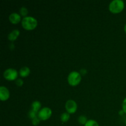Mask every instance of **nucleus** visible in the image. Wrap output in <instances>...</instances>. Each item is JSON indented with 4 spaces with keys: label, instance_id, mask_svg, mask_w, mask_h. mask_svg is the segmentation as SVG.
<instances>
[{
    "label": "nucleus",
    "instance_id": "nucleus-1",
    "mask_svg": "<svg viewBox=\"0 0 126 126\" xmlns=\"http://www.w3.org/2000/svg\"><path fill=\"white\" fill-rule=\"evenodd\" d=\"M22 25L27 30H33L38 25V21L34 17L27 16L22 20Z\"/></svg>",
    "mask_w": 126,
    "mask_h": 126
},
{
    "label": "nucleus",
    "instance_id": "nucleus-2",
    "mask_svg": "<svg viewBox=\"0 0 126 126\" xmlns=\"http://www.w3.org/2000/svg\"><path fill=\"white\" fill-rule=\"evenodd\" d=\"M124 6V2L123 0H113L110 4L109 10L112 13H119L123 11Z\"/></svg>",
    "mask_w": 126,
    "mask_h": 126
},
{
    "label": "nucleus",
    "instance_id": "nucleus-3",
    "mask_svg": "<svg viewBox=\"0 0 126 126\" xmlns=\"http://www.w3.org/2000/svg\"><path fill=\"white\" fill-rule=\"evenodd\" d=\"M81 81V75L78 71H71L68 76V82L72 86H76L80 83Z\"/></svg>",
    "mask_w": 126,
    "mask_h": 126
},
{
    "label": "nucleus",
    "instance_id": "nucleus-4",
    "mask_svg": "<svg viewBox=\"0 0 126 126\" xmlns=\"http://www.w3.org/2000/svg\"><path fill=\"white\" fill-rule=\"evenodd\" d=\"M3 76L8 81H14L18 77V72L14 68H7L4 71Z\"/></svg>",
    "mask_w": 126,
    "mask_h": 126
},
{
    "label": "nucleus",
    "instance_id": "nucleus-5",
    "mask_svg": "<svg viewBox=\"0 0 126 126\" xmlns=\"http://www.w3.org/2000/svg\"><path fill=\"white\" fill-rule=\"evenodd\" d=\"M51 109L49 107H44L41 108L38 113V117L41 121H46L50 118L52 115Z\"/></svg>",
    "mask_w": 126,
    "mask_h": 126
},
{
    "label": "nucleus",
    "instance_id": "nucleus-6",
    "mask_svg": "<svg viewBox=\"0 0 126 126\" xmlns=\"http://www.w3.org/2000/svg\"><path fill=\"white\" fill-rule=\"evenodd\" d=\"M65 108L69 114H73L77 110V103L73 100H68L65 103Z\"/></svg>",
    "mask_w": 126,
    "mask_h": 126
},
{
    "label": "nucleus",
    "instance_id": "nucleus-7",
    "mask_svg": "<svg viewBox=\"0 0 126 126\" xmlns=\"http://www.w3.org/2000/svg\"><path fill=\"white\" fill-rule=\"evenodd\" d=\"M10 97L9 91L5 86L0 87V99L1 101H6Z\"/></svg>",
    "mask_w": 126,
    "mask_h": 126
},
{
    "label": "nucleus",
    "instance_id": "nucleus-8",
    "mask_svg": "<svg viewBox=\"0 0 126 126\" xmlns=\"http://www.w3.org/2000/svg\"><path fill=\"white\" fill-rule=\"evenodd\" d=\"M9 20L13 24H17L21 20V16L19 14L13 12L9 17Z\"/></svg>",
    "mask_w": 126,
    "mask_h": 126
},
{
    "label": "nucleus",
    "instance_id": "nucleus-9",
    "mask_svg": "<svg viewBox=\"0 0 126 126\" xmlns=\"http://www.w3.org/2000/svg\"><path fill=\"white\" fill-rule=\"evenodd\" d=\"M20 35V31L16 29L12 30V32H10L8 34L7 36V38L8 39L11 41H14L17 39V38H18V36Z\"/></svg>",
    "mask_w": 126,
    "mask_h": 126
},
{
    "label": "nucleus",
    "instance_id": "nucleus-10",
    "mask_svg": "<svg viewBox=\"0 0 126 126\" xmlns=\"http://www.w3.org/2000/svg\"><path fill=\"white\" fill-rule=\"evenodd\" d=\"M30 73V69L28 66H23L21 68L19 71V75L21 77H27Z\"/></svg>",
    "mask_w": 126,
    "mask_h": 126
},
{
    "label": "nucleus",
    "instance_id": "nucleus-11",
    "mask_svg": "<svg viewBox=\"0 0 126 126\" xmlns=\"http://www.w3.org/2000/svg\"><path fill=\"white\" fill-rule=\"evenodd\" d=\"M41 104L39 101H34L32 104V110L38 113L41 108Z\"/></svg>",
    "mask_w": 126,
    "mask_h": 126
},
{
    "label": "nucleus",
    "instance_id": "nucleus-12",
    "mask_svg": "<svg viewBox=\"0 0 126 126\" xmlns=\"http://www.w3.org/2000/svg\"><path fill=\"white\" fill-rule=\"evenodd\" d=\"M70 116L68 112H64L60 116V120L62 123H66L70 119Z\"/></svg>",
    "mask_w": 126,
    "mask_h": 126
},
{
    "label": "nucleus",
    "instance_id": "nucleus-13",
    "mask_svg": "<svg viewBox=\"0 0 126 126\" xmlns=\"http://www.w3.org/2000/svg\"><path fill=\"white\" fill-rule=\"evenodd\" d=\"M78 121L79 123L80 124H81V125H85V124H86V123L88 121L87 117L84 115L80 116L78 118Z\"/></svg>",
    "mask_w": 126,
    "mask_h": 126
},
{
    "label": "nucleus",
    "instance_id": "nucleus-14",
    "mask_svg": "<svg viewBox=\"0 0 126 126\" xmlns=\"http://www.w3.org/2000/svg\"><path fill=\"white\" fill-rule=\"evenodd\" d=\"M19 12H20V14L22 16H23L24 17H27V15L28 14V9H27V7H24V6H23V7H22L20 9Z\"/></svg>",
    "mask_w": 126,
    "mask_h": 126
},
{
    "label": "nucleus",
    "instance_id": "nucleus-15",
    "mask_svg": "<svg viewBox=\"0 0 126 126\" xmlns=\"http://www.w3.org/2000/svg\"><path fill=\"white\" fill-rule=\"evenodd\" d=\"M84 126H99V125L96 121L94 120V119H89L86 123Z\"/></svg>",
    "mask_w": 126,
    "mask_h": 126
},
{
    "label": "nucleus",
    "instance_id": "nucleus-16",
    "mask_svg": "<svg viewBox=\"0 0 126 126\" xmlns=\"http://www.w3.org/2000/svg\"><path fill=\"white\" fill-rule=\"evenodd\" d=\"M37 116H38V113L32 110H31L28 112V117H29L32 120Z\"/></svg>",
    "mask_w": 126,
    "mask_h": 126
},
{
    "label": "nucleus",
    "instance_id": "nucleus-17",
    "mask_svg": "<svg viewBox=\"0 0 126 126\" xmlns=\"http://www.w3.org/2000/svg\"><path fill=\"white\" fill-rule=\"evenodd\" d=\"M40 121L41 120L39 119V118H38V116L36 117V118H34V119H33L32 120V124H33V126H35L39 125V123H40Z\"/></svg>",
    "mask_w": 126,
    "mask_h": 126
},
{
    "label": "nucleus",
    "instance_id": "nucleus-18",
    "mask_svg": "<svg viewBox=\"0 0 126 126\" xmlns=\"http://www.w3.org/2000/svg\"><path fill=\"white\" fill-rule=\"evenodd\" d=\"M23 81L22 79H17L16 80V84L17 85V86H18V87H21V86L23 85Z\"/></svg>",
    "mask_w": 126,
    "mask_h": 126
},
{
    "label": "nucleus",
    "instance_id": "nucleus-19",
    "mask_svg": "<svg viewBox=\"0 0 126 126\" xmlns=\"http://www.w3.org/2000/svg\"><path fill=\"white\" fill-rule=\"evenodd\" d=\"M122 107H123V110L124 111V113H126V98H124V100H123Z\"/></svg>",
    "mask_w": 126,
    "mask_h": 126
},
{
    "label": "nucleus",
    "instance_id": "nucleus-20",
    "mask_svg": "<svg viewBox=\"0 0 126 126\" xmlns=\"http://www.w3.org/2000/svg\"><path fill=\"white\" fill-rule=\"evenodd\" d=\"M87 73V70L86 69H81L80 70V74H82V75H86Z\"/></svg>",
    "mask_w": 126,
    "mask_h": 126
},
{
    "label": "nucleus",
    "instance_id": "nucleus-21",
    "mask_svg": "<svg viewBox=\"0 0 126 126\" xmlns=\"http://www.w3.org/2000/svg\"><path fill=\"white\" fill-rule=\"evenodd\" d=\"M124 113V111L123 110H122L121 111H119V114H120V115H123Z\"/></svg>",
    "mask_w": 126,
    "mask_h": 126
},
{
    "label": "nucleus",
    "instance_id": "nucleus-22",
    "mask_svg": "<svg viewBox=\"0 0 126 126\" xmlns=\"http://www.w3.org/2000/svg\"><path fill=\"white\" fill-rule=\"evenodd\" d=\"M124 31H125V32L126 33V23L125 25H124Z\"/></svg>",
    "mask_w": 126,
    "mask_h": 126
},
{
    "label": "nucleus",
    "instance_id": "nucleus-23",
    "mask_svg": "<svg viewBox=\"0 0 126 126\" xmlns=\"http://www.w3.org/2000/svg\"><path fill=\"white\" fill-rule=\"evenodd\" d=\"M125 124H126V121H125Z\"/></svg>",
    "mask_w": 126,
    "mask_h": 126
}]
</instances>
